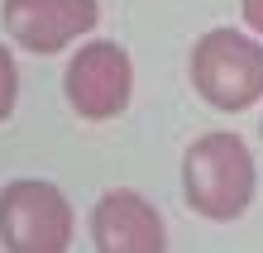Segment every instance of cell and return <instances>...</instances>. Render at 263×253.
I'll use <instances>...</instances> for the list:
<instances>
[{
  "label": "cell",
  "mask_w": 263,
  "mask_h": 253,
  "mask_svg": "<svg viewBox=\"0 0 263 253\" xmlns=\"http://www.w3.org/2000/svg\"><path fill=\"white\" fill-rule=\"evenodd\" d=\"M258 191V167L254 153L239 134L211 129L182 153V201L187 210L215 225H230L254 205Z\"/></svg>",
  "instance_id": "obj_1"
},
{
  "label": "cell",
  "mask_w": 263,
  "mask_h": 253,
  "mask_svg": "<svg viewBox=\"0 0 263 253\" xmlns=\"http://www.w3.org/2000/svg\"><path fill=\"white\" fill-rule=\"evenodd\" d=\"M192 91L211 110L239 115L263 101V38H254L249 29H206L192 43Z\"/></svg>",
  "instance_id": "obj_2"
},
{
  "label": "cell",
  "mask_w": 263,
  "mask_h": 253,
  "mask_svg": "<svg viewBox=\"0 0 263 253\" xmlns=\"http://www.w3.org/2000/svg\"><path fill=\"white\" fill-rule=\"evenodd\" d=\"M77 210L48 177H14L0 186V248L5 253H67Z\"/></svg>",
  "instance_id": "obj_3"
},
{
  "label": "cell",
  "mask_w": 263,
  "mask_h": 253,
  "mask_svg": "<svg viewBox=\"0 0 263 253\" xmlns=\"http://www.w3.org/2000/svg\"><path fill=\"white\" fill-rule=\"evenodd\" d=\"M63 101L91 124L125 115L134 101V62L115 38H86L63 67Z\"/></svg>",
  "instance_id": "obj_4"
},
{
  "label": "cell",
  "mask_w": 263,
  "mask_h": 253,
  "mask_svg": "<svg viewBox=\"0 0 263 253\" xmlns=\"http://www.w3.org/2000/svg\"><path fill=\"white\" fill-rule=\"evenodd\" d=\"M0 20L14 48L53 57L101 24V0H5Z\"/></svg>",
  "instance_id": "obj_5"
},
{
  "label": "cell",
  "mask_w": 263,
  "mask_h": 253,
  "mask_svg": "<svg viewBox=\"0 0 263 253\" xmlns=\"http://www.w3.org/2000/svg\"><path fill=\"white\" fill-rule=\"evenodd\" d=\"M86 229L96 253H167V220L134 186L101 191L86 215Z\"/></svg>",
  "instance_id": "obj_6"
},
{
  "label": "cell",
  "mask_w": 263,
  "mask_h": 253,
  "mask_svg": "<svg viewBox=\"0 0 263 253\" xmlns=\"http://www.w3.org/2000/svg\"><path fill=\"white\" fill-rule=\"evenodd\" d=\"M20 105V67H14V53L0 43V124L14 115Z\"/></svg>",
  "instance_id": "obj_7"
},
{
  "label": "cell",
  "mask_w": 263,
  "mask_h": 253,
  "mask_svg": "<svg viewBox=\"0 0 263 253\" xmlns=\"http://www.w3.org/2000/svg\"><path fill=\"white\" fill-rule=\"evenodd\" d=\"M239 10H244V24H249V34L263 38V0H239Z\"/></svg>",
  "instance_id": "obj_8"
},
{
  "label": "cell",
  "mask_w": 263,
  "mask_h": 253,
  "mask_svg": "<svg viewBox=\"0 0 263 253\" xmlns=\"http://www.w3.org/2000/svg\"><path fill=\"white\" fill-rule=\"evenodd\" d=\"M258 129H263V124H258Z\"/></svg>",
  "instance_id": "obj_9"
}]
</instances>
